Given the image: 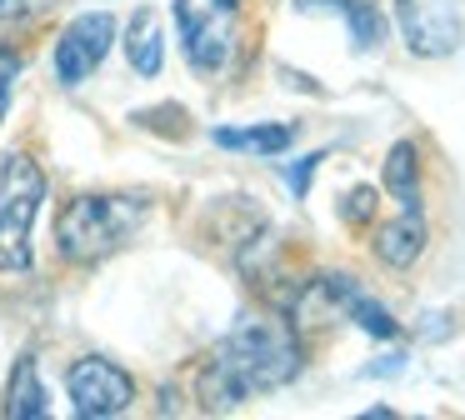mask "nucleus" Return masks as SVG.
<instances>
[{"mask_svg":"<svg viewBox=\"0 0 465 420\" xmlns=\"http://www.w3.org/2000/svg\"><path fill=\"white\" fill-rule=\"evenodd\" d=\"M65 390H71V405H75L81 420L121 415V410H131V400H135V380L105 355H81L75 360V365L65 370Z\"/></svg>","mask_w":465,"mask_h":420,"instance_id":"5","label":"nucleus"},{"mask_svg":"<svg viewBox=\"0 0 465 420\" xmlns=\"http://www.w3.org/2000/svg\"><path fill=\"white\" fill-rule=\"evenodd\" d=\"M385 190L401 200V210H420V160H415V140H395L385 155Z\"/></svg>","mask_w":465,"mask_h":420,"instance_id":"12","label":"nucleus"},{"mask_svg":"<svg viewBox=\"0 0 465 420\" xmlns=\"http://www.w3.org/2000/svg\"><path fill=\"white\" fill-rule=\"evenodd\" d=\"M125 55H131L135 75H161V60H165V40H161V15L151 5H141L131 15V30H125Z\"/></svg>","mask_w":465,"mask_h":420,"instance_id":"9","label":"nucleus"},{"mask_svg":"<svg viewBox=\"0 0 465 420\" xmlns=\"http://www.w3.org/2000/svg\"><path fill=\"white\" fill-rule=\"evenodd\" d=\"M15 80H21V55H15V50H0V120H5V110H11Z\"/></svg>","mask_w":465,"mask_h":420,"instance_id":"15","label":"nucleus"},{"mask_svg":"<svg viewBox=\"0 0 465 420\" xmlns=\"http://www.w3.org/2000/svg\"><path fill=\"white\" fill-rule=\"evenodd\" d=\"M325 155H305V160H295L291 170H285V180H291V190L295 195H305V190H311V180H315V165H321Z\"/></svg>","mask_w":465,"mask_h":420,"instance_id":"16","label":"nucleus"},{"mask_svg":"<svg viewBox=\"0 0 465 420\" xmlns=\"http://www.w3.org/2000/svg\"><path fill=\"white\" fill-rule=\"evenodd\" d=\"M45 200V175L31 155L0 160V270H31V230Z\"/></svg>","mask_w":465,"mask_h":420,"instance_id":"3","label":"nucleus"},{"mask_svg":"<svg viewBox=\"0 0 465 420\" xmlns=\"http://www.w3.org/2000/svg\"><path fill=\"white\" fill-rule=\"evenodd\" d=\"M401 370H405V355H391V360H375V365H365L361 375L375 380V375H401Z\"/></svg>","mask_w":465,"mask_h":420,"instance_id":"18","label":"nucleus"},{"mask_svg":"<svg viewBox=\"0 0 465 420\" xmlns=\"http://www.w3.org/2000/svg\"><path fill=\"white\" fill-rule=\"evenodd\" d=\"M425 235H430V230H425L420 210H401L395 220H385V225L375 230V255H381L385 265L405 270V265H415V260H420Z\"/></svg>","mask_w":465,"mask_h":420,"instance_id":"8","label":"nucleus"},{"mask_svg":"<svg viewBox=\"0 0 465 420\" xmlns=\"http://www.w3.org/2000/svg\"><path fill=\"white\" fill-rule=\"evenodd\" d=\"M141 220H145L141 195H75L55 220V250L71 265H101L105 255L131 245Z\"/></svg>","mask_w":465,"mask_h":420,"instance_id":"2","label":"nucleus"},{"mask_svg":"<svg viewBox=\"0 0 465 420\" xmlns=\"http://www.w3.org/2000/svg\"><path fill=\"white\" fill-rule=\"evenodd\" d=\"M375 205H381L375 190L371 185H355L351 195H341V220H345V225H365V220L375 215Z\"/></svg>","mask_w":465,"mask_h":420,"instance_id":"14","label":"nucleus"},{"mask_svg":"<svg viewBox=\"0 0 465 420\" xmlns=\"http://www.w3.org/2000/svg\"><path fill=\"white\" fill-rule=\"evenodd\" d=\"M31 5H41V0H0V25H5V20H15V15H25Z\"/></svg>","mask_w":465,"mask_h":420,"instance_id":"19","label":"nucleus"},{"mask_svg":"<svg viewBox=\"0 0 465 420\" xmlns=\"http://www.w3.org/2000/svg\"><path fill=\"white\" fill-rule=\"evenodd\" d=\"M5 415L11 420H41L45 410V385H41V370H35V355H21L11 370V385H5Z\"/></svg>","mask_w":465,"mask_h":420,"instance_id":"11","label":"nucleus"},{"mask_svg":"<svg viewBox=\"0 0 465 420\" xmlns=\"http://www.w3.org/2000/svg\"><path fill=\"white\" fill-rule=\"evenodd\" d=\"M395 25H401L405 45L425 60L455 55L465 40L460 5L455 0H395Z\"/></svg>","mask_w":465,"mask_h":420,"instance_id":"7","label":"nucleus"},{"mask_svg":"<svg viewBox=\"0 0 465 420\" xmlns=\"http://www.w3.org/2000/svg\"><path fill=\"white\" fill-rule=\"evenodd\" d=\"M305 350L295 340L291 320L275 315H241V325L215 345V355L195 375V395L211 415L235 410L241 400H251L255 390H281L301 375Z\"/></svg>","mask_w":465,"mask_h":420,"instance_id":"1","label":"nucleus"},{"mask_svg":"<svg viewBox=\"0 0 465 420\" xmlns=\"http://www.w3.org/2000/svg\"><path fill=\"white\" fill-rule=\"evenodd\" d=\"M295 10H305V15H345V0H295Z\"/></svg>","mask_w":465,"mask_h":420,"instance_id":"17","label":"nucleus"},{"mask_svg":"<svg viewBox=\"0 0 465 420\" xmlns=\"http://www.w3.org/2000/svg\"><path fill=\"white\" fill-rule=\"evenodd\" d=\"M115 45V15L111 10H85V15H75L71 25L61 30V40H55V80L61 85H85V80L101 70V60L111 55Z\"/></svg>","mask_w":465,"mask_h":420,"instance_id":"6","label":"nucleus"},{"mask_svg":"<svg viewBox=\"0 0 465 420\" xmlns=\"http://www.w3.org/2000/svg\"><path fill=\"white\" fill-rule=\"evenodd\" d=\"M175 30L195 75H225L241 45V0H175Z\"/></svg>","mask_w":465,"mask_h":420,"instance_id":"4","label":"nucleus"},{"mask_svg":"<svg viewBox=\"0 0 465 420\" xmlns=\"http://www.w3.org/2000/svg\"><path fill=\"white\" fill-rule=\"evenodd\" d=\"M211 140L221 150H241V155H281L295 145V125H215Z\"/></svg>","mask_w":465,"mask_h":420,"instance_id":"10","label":"nucleus"},{"mask_svg":"<svg viewBox=\"0 0 465 420\" xmlns=\"http://www.w3.org/2000/svg\"><path fill=\"white\" fill-rule=\"evenodd\" d=\"M345 25H351V40H355V50H371L375 40L385 35V20H381V10H375V0H345Z\"/></svg>","mask_w":465,"mask_h":420,"instance_id":"13","label":"nucleus"}]
</instances>
